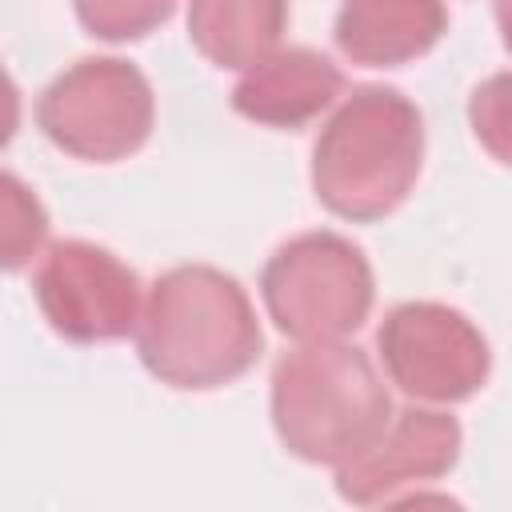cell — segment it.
Returning <instances> with one entry per match:
<instances>
[{"label": "cell", "instance_id": "1", "mask_svg": "<svg viewBox=\"0 0 512 512\" xmlns=\"http://www.w3.org/2000/svg\"><path fill=\"white\" fill-rule=\"evenodd\" d=\"M132 340L144 372L176 392L228 388L264 352V328L244 284L216 264L160 272L144 292Z\"/></svg>", "mask_w": 512, "mask_h": 512}, {"label": "cell", "instance_id": "2", "mask_svg": "<svg viewBox=\"0 0 512 512\" xmlns=\"http://www.w3.org/2000/svg\"><path fill=\"white\" fill-rule=\"evenodd\" d=\"M424 168V116L416 100L388 84L352 88L312 140V196L348 224L392 216Z\"/></svg>", "mask_w": 512, "mask_h": 512}, {"label": "cell", "instance_id": "3", "mask_svg": "<svg viewBox=\"0 0 512 512\" xmlns=\"http://www.w3.org/2000/svg\"><path fill=\"white\" fill-rule=\"evenodd\" d=\"M268 384L272 432L304 464L352 460L396 412L372 356L348 340L296 344L276 360Z\"/></svg>", "mask_w": 512, "mask_h": 512}, {"label": "cell", "instance_id": "4", "mask_svg": "<svg viewBox=\"0 0 512 512\" xmlns=\"http://www.w3.org/2000/svg\"><path fill=\"white\" fill-rule=\"evenodd\" d=\"M260 300L276 332L296 344L348 340L376 304V276L360 244L332 228L288 236L260 272Z\"/></svg>", "mask_w": 512, "mask_h": 512}, {"label": "cell", "instance_id": "5", "mask_svg": "<svg viewBox=\"0 0 512 512\" xmlns=\"http://www.w3.org/2000/svg\"><path fill=\"white\" fill-rule=\"evenodd\" d=\"M40 136L84 164L136 156L156 128V92L124 56H80L36 96Z\"/></svg>", "mask_w": 512, "mask_h": 512}, {"label": "cell", "instance_id": "6", "mask_svg": "<svg viewBox=\"0 0 512 512\" xmlns=\"http://www.w3.org/2000/svg\"><path fill=\"white\" fill-rule=\"evenodd\" d=\"M376 356L392 388L416 404H464L492 376L488 336L452 304L404 300L376 328Z\"/></svg>", "mask_w": 512, "mask_h": 512}, {"label": "cell", "instance_id": "7", "mask_svg": "<svg viewBox=\"0 0 512 512\" xmlns=\"http://www.w3.org/2000/svg\"><path fill=\"white\" fill-rule=\"evenodd\" d=\"M32 296L44 324L68 344H112L136 332L144 284L132 264L92 240H56L40 252Z\"/></svg>", "mask_w": 512, "mask_h": 512}, {"label": "cell", "instance_id": "8", "mask_svg": "<svg viewBox=\"0 0 512 512\" xmlns=\"http://www.w3.org/2000/svg\"><path fill=\"white\" fill-rule=\"evenodd\" d=\"M464 428L440 404H408L352 460L336 464V496L356 508L400 504L420 496L424 484L444 480L460 464Z\"/></svg>", "mask_w": 512, "mask_h": 512}, {"label": "cell", "instance_id": "9", "mask_svg": "<svg viewBox=\"0 0 512 512\" xmlns=\"http://www.w3.org/2000/svg\"><path fill=\"white\" fill-rule=\"evenodd\" d=\"M344 96V72L316 48L292 44L276 48L260 64L244 68L232 88L236 116L276 128V132H300L324 112H332Z\"/></svg>", "mask_w": 512, "mask_h": 512}, {"label": "cell", "instance_id": "10", "mask_svg": "<svg viewBox=\"0 0 512 512\" xmlns=\"http://www.w3.org/2000/svg\"><path fill=\"white\" fill-rule=\"evenodd\" d=\"M448 32L444 0H344L332 40L360 68H400L428 56Z\"/></svg>", "mask_w": 512, "mask_h": 512}, {"label": "cell", "instance_id": "11", "mask_svg": "<svg viewBox=\"0 0 512 512\" xmlns=\"http://www.w3.org/2000/svg\"><path fill=\"white\" fill-rule=\"evenodd\" d=\"M288 28V0H188V44L224 72L272 56Z\"/></svg>", "mask_w": 512, "mask_h": 512}, {"label": "cell", "instance_id": "12", "mask_svg": "<svg viewBox=\"0 0 512 512\" xmlns=\"http://www.w3.org/2000/svg\"><path fill=\"white\" fill-rule=\"evenodd\" d=\"M48 240V212L40 204V196L16 176L4 172L0 176V260L8 272H20L32 264V256H40Z\"/></svg>", "mask_w": 512, "mask_h": 512}, {"label": "cell", "instance_id": "13", "mask_svg": "<svg viewBox=\"0 0 512 512\" xmlns=\"http://www.w3.org/2000/svg\"><path fill=\"white\" fill-rule=\"evenodd\" d=\"M180 0H72L80 28L104 44H132L172 20Z\"/></svg>", "mask_w": 512, "mask_h": 512}, {"label": "cell", "instance_id": "14", "mask_svg": "<svg viewBox=\"0 0 512 512\" xmlns=\"http://www.w3.org/2000/svg\"><path fill=\"white\" fill-rule=\"evenodd\" d=\"M468 128L496 164L512 168V72H492L472 88Z\"/></svg>", "mask_w": 512, "mask_h": 512}, {"label": "cell", "instance_id": "15", "mask_svg": "<svg viewBox=\"0 0 512 512\" xmlns=\"http://www.w3.org/2000/svg\"><path fill=\"white\" fill-rule=\"evenodd\" d=\"M496 28H500L504 48L512 52V0H496Z\"/></svg>", "mask_w": 512, "mask_h": 512}]
</instances>
